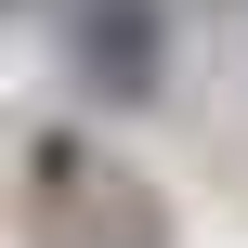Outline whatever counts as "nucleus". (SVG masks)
Masks as SVG:
<instances>
[{
  "instance_id": "nucleus-2",
  "label": "nucleus",
  "mask_w": 248,
  "mask_h": 248,
  "mask_svg": "<svg viewBox=\"0 0 248 248\" xmlns=\"http://www.w3.org/2000/svg\"><path fill=\"white\" fill-rule=\"evenodd\" d=\"M65 65L92 105H157L170 78V0H65Z\"/></svg>"
},
{
  "instance_id": "nucleus-1",
  "label": "nucleus",
  "mask_w": 248,
  "mask_h": 248,
  "mask_svg": "<svg viewBox=\"0 0 248 248\" xmlns=\"http://www.w3.org/2000/svg\"><path fill=\"white\" fill-rule=\"evenodd\" d=\"M26 222H39V248H170V209L144 196V170H118L78 131L26 144Z\"/></svg>"
}]
</instances>
